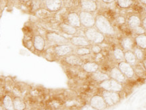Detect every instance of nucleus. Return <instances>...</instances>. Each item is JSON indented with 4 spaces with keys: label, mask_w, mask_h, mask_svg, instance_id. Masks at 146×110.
Instances as JSON below:
<instances>
[{
    "label": "nucleus",
    "mask_w": 146,
    "mask_h": 110,
    "mask_svg": "<svg viewBox=\"0 0 146 110\" xmlns=\"http://www.w3.org/2000/svg\"><path fill=\"white\" fill-rule=\"evenodd\" d=\"M95 27L105 36H114L116 34V30L110 20L102 14H98L96 16Z\"/></svg>",
    "instance_id": "f257e3e1"
},
{
    "label": "nucleus",
    "mask_w": 146,
    "mask_h": 110,
    "mask_svg": "<svg viewBox=\"0 0 146 110\" xmlns=\"http://www.w3.org/2000/svg\"><path fill=\"white\" fill-rule=\"evenodd\" d=\"M84 36L91 44L102 45L106 41V36L100 32L96 27L89 28H85Z\"/></svg>",
    "instance_id": "f03ea898"
},
{
    "label": "nucleus",
    "mask_w": 146,
    "mask_h": 110,
    "mask_svg": "<svg viewBox=\"0 0 146 110\" xmlns=\"http://www.w3.org/2000/svg\"><path fill=\"white\" fill-rule=\"evenodd\" d=\"M45 38L47 43L50 44L51 46L70 43L68 38L54 31H47L45 34Z\"/></svg>",
    "instance_id": "7ed1b4c3"
},
{
    "label": "nucleus",
    "mask_w": 146,
    "mask_h": 110,
    "mask_svg": "<svg viewBox=\"0 0 146 110\" xmlns=\"http://www.w3.org/2000/svg\"><path fill=\"white\" fill-rule=\"evenodd\" d=\"M98 87L100 89L108 91L123 93L124 91V85L116 80L109 78L98 83Z\"/></svg>",
    "instance_id": "20e7f679"
},
{
    "label": "nucleus",
    "mask_w": 146,
    "mask_h": 110,
    "mask_svg": "<svg viewBox=\"0 0 146 110\" xmlns=\"http://www.w3.org/2000/svg\"><path fill=\"white\" fill-rule=\"evenodd\" d=\"M101 95L108 107L117 105L122 99V93L102 90Z\"/></svg>",
    "instance_id": "39448f33"
},
{
    "label": "nucleus",
    "mask_w": 146,
    "mask_h": 110,
    "mask_svg": "<svg viewBox=\"0 0 146 110\" xmlns=\"http://www.w3.org/2000/svg\"><path fill=\"white\" fill-rule=\"evenodd\" d=\"M52 47L55 56L61 59L66 56L74 54L75 49V47H73L70 43L54 45Z\"/></svg>",
    "instance_id": "423d86ee"
},
{
    "label": "nucleus",
    "mask_w": 146,
    "mask_h": 110,
    "mask_svg": "<svg viewBox=\"0 0 146 110\" xmlns=\"http://www.w3.org/2000/svg\"><path fill=\"white\" fill-rule=\"evenodd\" d=\"M80 21L81 27L85 28H89L95 27L96 25V16L94 13L85 12L83 10H80L78 12Z\"/></svg>",
    "instance_id": "0eeeda50"
},
{
    "label": "nucleus",
    "mask_w": 146,
    "mask_h": 110,
    "mask_svg": "<svg viewBox=\"0 0 146 110\" xmlns=\"http://www.w3.org/2000/svg\"><path fill=\"white\" fill-rule=\"evenodd\" d=\"M116 65L120 69V70L123 72V74L127 77L128 80L133 79L135 76V70L133 66L127 63L125 60L118 62Z\"/></svg>",
    "instance_id": "6e6552de"
},
{
    "label": "nucleus",
    "mask_w": 146,
    "mask_h": 110,
    "mask_svg": "<svg viewBox=\"0 0 146 110\" xmlns=\"http://www.w3.org/2000/svg\"><path fill=\"white\" fill-rule=\"evenodd\" d=\"M108 74L110 78H112V79L119 82L120 83L123 84V85L127 83L128 81L129 80L123 74V72L120 70V69L118 68L116 65H113L111 66L108 72Z\"/></svg>",
    "instance_id": "1a4fd4ad"
},
{
    "label": "nucleus",
    "mask_w": 146,
    "mask_h": 110,
    "mask_svg": "<svg viewBox=\"0 0 146 110\" xmlns=\"http://www.w3.org/2000/svg\"><path fill=\"white\" fill-rule=\"evenodd\" d=\"M89 104H90L93 107H94L97 110H106L107 108H108L106 103L105 102L101 94L93 95L89 99Z\"/></svg>",
    "instance_id": "9d476101"
},
{
    "label": "nucleus",
    "mask_w": 146,
    "mask_h": 110,
    "mask_svg": "<svg viewBox=\"0 0 146 110\" xmlns=\"http://www.w3.org/2000/svg\"><path fill=\"white\" fill-rule=\"evenodd\" d=\"M62 61L66 65L72 67H81V66L84 63L83 58L74 53L62 58Z\"/></svg>",
    "instance_id": "9b49d317"
},
{
    "label": "nucleus",
    "mask_w": 146,
    "mask_h": 110,
    "mask_svg": "<svg viewBox=\"0 0 146 110\" xmlns=\"http://www.w3.org/2000/svg\"><path fill=\"white\" fill-rule=\"evenodd\" d=\"M33 43L35 51L39 53L44 52L46 48L47 43L45 36L39 34H35L33 38Z\"/></svg>",
    "instance_id": "f8f14e48"
},
{
    "label": "nucleus",
    "mask_w": 146,
    "mask_h": 110,
    "mask_svg": "<svg viewBox=\"0 0 146 110\" xmlns=\"http://www.w3.org/2000/svg\"><path fill=\"white\" fill-rule=\"evenodd\" d=\"M69 39L70 45L74 47H90L91 43L89 42L85 36L82 35H74L72 36Z\"/></svg>",
    "instance_id": "ddd939ff"
},
{
    "label": "nucleus",
    "mask_w": 146,
    "mask_h": 110,
    "mask_svg": "<svg viewBox=\"0 0 146 110\" xmlns=\"http://www.w3.org/2000/svg\"><path fill=\"white\" fill-rule=\"evenodd\" d=\"M79 7L81 10L94 13L98 10V4L95 0H79Z\"/></svg>",
    "instance_id": "4468645a"
},
{
    "label": "nucleus",
    "mask_w": 146,
    "mask_h": 110,
    "mask_svg": "<svg viewBox=\"0 0 146 110\" xmlns=\"http://www.w3.org/2000/svg\"><path fill=\"white\" fill-rule=\"evenodd\" d=\"M44 7L50 12H57L62 8V0H45Z\"/></svg>",
    "instance_id": "2eb2a0df"
},
{
    "label": "nucleus",
    "mask_w": 146,
    "mask_h": 110,
    "mask_svg": "<svg viewBox=\"0 0 146 110\" xmlns=\"http://www.w3.org/2000/svg\"><path fill=\"white\" fill-rule=\"evenodd\" d=\"M66 23H68L69 25H72V27H75L76 28L79 29L82 27L78 13L75 12V11H70L67 14Z\"/></svg>",
    "instance_id": "dca6fc26"
},
{
    "label": "nucleus",
    "mask_w": 146,
    "mask_h": 110,
    "mask_svg": "<svg viewBox=\"0 0 146 110\" xmlns=\"http://www.w3.org/2000/svg\"><path fill=\"white\" fill-rule=\"evenodd\" d=\"M100 68V64L94 60H90V61L85 62L83 65L81 66V69L85 72L87 74H92L96 71L99 70Z\"/></svg>",
    "instance_id": "f3484780"
},
{
    "label": "nucleus",
    "mask_w": 146,
    "mask_h": 110,
    "mask_svg": "<svg viewBox=\"0 0 146 110\" xmlns=\"http://www.w3.org/2000/svg\"><path fill=\"white\" fill-rule=\"evenodd\" d=\"M119 46L123 49L124 51L133 50L135 47L134 38L131 36H125L120 38Z\"/></svg>",
    "instance_id": "a211bd4d"
},
{
    "label": "nucleus",
    "mask_w": 146,
    "mask_h": 110,
    "mask_svg": "<svg viewBox=\"0 0 146 110\" xmlns=\"http://www.w3.org/2000/svg\"><path fill=\"white\" fill-rule=\"evenodd\" d=\"M58 27H59L60 30L62 32L71 36L76 35L78 32V28L72 27V25H69L66 22H63V23H60Z\"/></svg>",
    "instance_id": "6ab92c4d"
},
{
    "label": "nucleus",
    "mask_w": 146,
    "mask_h": 110,
    "mask_svg": "<svg viewBox=\"0 0 146 110\" xmlns=\"http://www.w3.org/2000/svg\"><path fill=\"white\" fill-rule=\"evenodd\" d=\"M127 25L131 30L141 25V18L137 14H131L127 18Z\"/></svg>",
    "instance_id": "aec40b11"
},
{
    "label": "nucleus",
    "mask_w": 146,
    "mask_h": 110,
    "mask_svg": "<svg viewBox=\"0 0 146 110\" xmlns=\"http://www.w3.org/2000/svg\"><path fill=\"white\" fill-rule=\"evenodd\" d=\"M111 56H112V60L116 62V64L119 62L124 61L125 60V51L120 46H116L112 50Z\"/></svg>",
    "instance_id": "412c9836"
},
{
    "label": "nucleus",
    "mask_w": 146,
    "mask_h": 110,
    "mask_svg": "<svg viewBox=\"0 0 146 110\" xmlns=\"http://www.w3.org/2000/svg\"><path fill=\"white\" fill-rule=\"evenodd\" d=\"M90 76L91 79L94 80L95 82H98V83L104 81V80L109 79L110 78L108 73L103 72V71L100 70L96 71V72H95L94 73H92V74H91Z\"/></svg>",
    "instance_id": "4be33fe9"
},
{
    "label": "nucleus",
    "mask_w": 146,
    "mask_h": 110,
    "mask_svg": "<svg viewBox=\"0 0 146 110\" xmlns=\"http://www.w3.org/2000/svg\"><path fill=\"white\" fill-rule=\"evenodd\" d=\"M135 44V46L139 48L143 49V50H146V34H140V35H136L134 37Z\"/></svg>",
    "instance_id": "5701e85b"
},
{
    "label": "nucleus",
    "mask_w": 146,
    "mask_h": 110,
    "mask_svg": "<svg viewBox=\"0 0 146 110\" xmlns=\"http://www.w3.org/2000/svg\"><path fill=\"white\" fill-rule=\"evenodd\" d=\"M133 67H134L135 76L140 78H142V79H145L146 70L144 68L143 66L142 65L141 62H138V63H137Z\"/></svg>",
    "instance_id": "b1692460"
},
{
    "label": "nucleus",
    "mask_w": 146,
    "mask_h": 110,
    "mask_svg": "<svg viewBox=\"0 0 146 110\" xmlns=\"http://www.w3.org/2000/svg\"><path fill=\"white\" fill-rule=\"evenodd\" d=\"M125 61L130 64L134 66L137 63H138L135 55L133 50H129L125 51Z\"/></svg>",
    "instance_id": "393cba45"
},
{
    "label": "nucleus",
    "mask_w": 146,
    "mask_h": 110,
    "mask_svg": "<svg viewBox=\"0 0 146 110\" xmlns=\"http://www.w3.org/2000/svg\"><path fill=\"white\" fill-rule=\"evenodd\" d=\"M74 54L78 55V56L81 57V58L92 55L90 47H75V49H74Z\"/></svg>",
    "instance_id": "a878e982"
},
{
    "label": "nucleus",
    "mask_w": 146,
    "mask_h": 110,
    "mask_svg": "<svg viewBox=\"0 0 146 110\" xmlns=\"http://www.w3.org/2000/svg\"><path fill=\"white\" fill-rule=\"evenodd\" d=\"M14 107L15 110H25L27 108V104L23 99L20 97H16L13 100Z\"/></svg>",
    "instance_id": "bb28decb"
},
{
    "label": "nucleus",
    "mask_w": 146,
    "mask_h": 110,
    "mask_svg": "<svg viewBox=\"0 0 146 110\" xmlns=\"http://www.w3.org/2000/svg\"><path fill=\"white\" fill-rule=\"evenodd\" d=\"M116 5L120 9L127 10L133 5V0H116Z\"/></svg>",
    "instance_id": "cd10ccee"
},
{
    "label": "nucleus",
    "mask_w": 146,
    "mask_h": 110,
    "mask_svg": "<svg viewBox=\"0 0 146 110\" xmlns=\"http://www.w3.org/2000/svg\"><path fill=\"white\" fill-rule=\"evenodd\" d=\"M3 103L5 110H15L14 107L13 99H12L10 95H6L3 97Z\"/></svg>",
    "instance_id": "c85d7f7f"
},
{
    "label": "nucleus",
    "mask_w": 146,
    "mask_h": 110,
    "mask_svg": "<svg viewBox=\"0 0 146 110\" xmlns=\"http://www.w3.org/2000/svg\"><path fill=\"white\" fill-rule=\"evenodd\" d=\"M133 51L134 52L135 55L138 62H141L144 58H145V52L143 49L139 48V47L135 46L134 47V49H133Z\"/></svg>",
    "instance_id": "c756f323"
},
{
    "label": "nucleus",
    "mask_w": 146,
    "mask_h": 110,
    "mask_svg": "<svg viewBox=\"0 0 146 110\" xmlns=\"http://www.w3.org/2000/svg\"><path fill=\"white\" fill-rule=\"evenodd\" d=\"M114 22L116 23V25H117L119 27H123V26L127 25V18L124 15L116 16L114 18Z\"/></svg>",
    "instance_id": "7c9ffc66"
},
{
    "label": "nucleus",
    "mask_w": 146,
    "mask_h": 110,
    "mask_svg": "<svg viewBox=\"0 0 146 110\" xmlns=\"http://www.w3.org/2000/svg\"><path fill=\"white\" fill-rule=\"evenodd\" d=\"M90 48L93 55H97L104 52V49L101 45H98V44H91Z\"/></svg>",
    "instance_id": "2f4dec72"
},
{
    "label": "nucleus",
    "mask_w": 146,
    "mask_h": 110,
    "mask_svg": "<svg viewBox=\"0 0 146 110\" xmlns=\"http://www.w3.org/2000/svg\"><path fill=\"white\" fill-rule=\"evenodd\" d=\"M42 3L43 2H41V1H36V0H31L30 2V6L33 12H35L39 9L41 8Z\"/></svg>",
    "instance_id": "473e14b6"
},
{
    "label": "nucleus",
    "mask_w": 146,
    "mask_h": 110,
    "mask_svg": "<svg viewBox=\"0 0 146 110\" xmlns=\"http://www.w3.org/2000/svg\"><path fill=\"white\" fill-rule=\"evenodd\" d=\"M131 32L133 34H135V36L140 35V34H146V31L145 30V29H144L143 27H142V25L137 27V28L133 29L132 30H131Z\"/></svg>",
    "instance_id": "72a5a7b5"
},
{
    "label": "nucleus",
    "mask_w": 146,
    "mask_h": 110,
    "mask_svg": "<svg viewBox=\"0 0 146 110\" xmlns=\"http://www.w3.org/2000/svg\"><path fill=\"white\" fill-rule=\"evenodd\" d=\"M63 5L65 8H71L74 5V0H62Z\"/></svg>",
    "instance_id": "f704fd0d"
},
{
    "label": "nucleus",
    "mask_w": 146,
    "mask_h": 110,
    "mask_svg": "<svg viewBox=\"0 0 146 110\" xmlns=\"http://www.w3.org/2000/svg\"><path fill=\"white\" fill-rule=\"evenodd\" d=\"M80 110H97V109H95L94 107H93L90 104L87 103V104H85V105L82 106Z\"/></svg>",
    "instance_id": "c9c22d12"
},
{
    "label": "nucleus",
    "mask_w": 146,
    "mask_h": 110,
    "mask_svg": "<svg viewBox=\"0 0 146 110\" xmlns=\"http://www.w3.org/2000/svg\"><path fill=\"white\" fill-rule=\"evenodd\" d=\"M100 1H101L103 3H104V4L109 5L115 2V1H116V0H100Z\"/></svg>",
    "instance_id": "e433bc0d"
},
{
    "label": "nucleus",
    "mask_w": 146,
    "mask_h": 110,
    "mask_svg": "<svg viewBox=\"0 0 146 110\" xmlns=\"http://www.w3.org/2000/svg\"><path fill=\"white\" fill-rule=\"evenodd\" d=\"M141 25L146 31V16L141 19Z\"/></svg>",
    "instance_id": "4c0bfd02"
},
{
    "label": "nucleus",
    "mask_w": 146,
    "mask_h": 110,
    "mask_svg": "<svg viewBox=\"0 0 146 110\" xmlns=\"http://www.w3.org/2000/svg\"><path fill=\"white\" fill-rule=\"evenodd\" d=\"M141 64H142V65L143 66L144 68H145V70H146V57L143 60V61L141 62Z\"/></svg>",
    "instance_id": "58836bf2"
},
{
    "label": "nucleus",
    "mask_w": 146,
    "mask_h": 110,
    "mask_svg": "<svg viewBox=\"0 0 146 110\" xmlns=\"http://www.w3.org/2000/svg\"><path fill=\"white\" fill-rule=\"evenodd\" d=\"M18 1H21V3H30L31 0H18Z\"/></svg>",
    "instance_id": "ea45409f"
},
{
    "label": "nucleus",
    "mask_w": 146,
    "mask_h": 110,
    "mask_svg": "<svg viewBox=\"0 0 146 110\" xmlns=\"http://www.w3.org/2000/svg\"><path fill=\"white\" fill-rule=\"evenodd\" d=\"M139 1L141 4L145 5V6L146 5V0H139Z\"/></svg>",
    "instance_id": "a19ab883"
},
{
    "label": "nucleus",
    "mask_w": 146,
    "mask_h": 110,
    "mask_svg": "<svg viewBox=\"0 0 146 110\" xmlns=\"http://www.w3.org/2000/svg\"><path fill=\"white\" fill-rule=\"evenodd\" d=\"M143 10H144V12H145V15H146V5H145V7H144Z\"/></svg>",
    "instance_id": "79ce46f5"
},
{
    "label": "nucleus",
    "mask_w": 146,
    "mask_h": 110,
    "mask_svg": "<svg viewBox=\"0 0 146 110\" xmlns=\"http://www.w3.org/2000/svg\"><path fill=\"white\" fill-rule=\"evenodd\" d=\"M36 1H41V2H44L45 0H36Z\"/></svg>",
    "instance_id": "37998d69"
},
{
    "label": "nucleus",
    "mask_w": 146,
    "mask_h": 110,
    "mask_svg": "<svg viewBox=\"0 0 146 110\" xmlns=\"http://www.w3.org/2000/svg\"><path fill=\"white\" fill-rule=\"evenodd\" d=\"M0 110H4V109H3V108L1 107V106H0Z\"/></svg>",
    "instance_id": "c03bdc74"
},
{
    "label": "nucleus",
    "mask_w": 146,
    "mask_h": 110,
    "mask_svg": "<svg viewBox=\"0 0 146 110\" xmlns=\"http://www.w3.org/2000/svg\"><path fill=\"white\" fill-rule=\"evenodd\" d=\"M54 110H62L61 109H54Z\"/></svg>",
    "instance_id": "a18cd8bd"
}]
</instances>
